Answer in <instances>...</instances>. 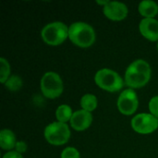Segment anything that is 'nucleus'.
I'll list each match as a JSON object with an SVG mask.
<instances>
[{"label":"nucleus","instance_id":"nucleus-1","mask_svg":"<svg viewBox=\"0 0 158 158\" xmlns=\"http://www.w3.org/2000/svg\"><path fill=\"white\" fill-rule=\"evenodd\" d=\"M151 78L150 65L143 59L133 61L126 69L125 83L131 89L143 87Z\"/></svg>","mask_w":158,"mask_h":158},{"label":"nucleus","instance_id":"nucleus-2","mask_svg":"<svg viewBox=\"0 0 158 158\" xmlns=\"http://www.w3.org/2000/svg\"><path fill=\"white\" fill-rule=\"evenodd\" d=\"M69 38L75 45L87 48L95 42V31L91 25L78 21L69 27Z\"/></svg>","mask_w":158,"mask_h":158},{"label":"nucleus","instance_id":"nucleus-3","mask_svg":"<svg viewBox=\"0 0 158 158\" xmlns=\"http://www.w3.org/2000/svg\"><path fill=\"white\" fill-rule=\"evenodd\" d=\"M41 36L46 44L56 46L64 43L69 37V27L61 21H55L43 28Z\"/></svg>","mask_w":158,"mask_h":158},{"label":"nucleus","instance_id":"nucleus-4","mask_svg":"<svg viewBox=\"0 0 158 158\" xmlns=\"http://www.w3.org/2000/svg\"><path fill=\"white\" fill-rule=\"evenodd\" d=\"M94 81L101 89L109 93L118 92L124 85L122 78L116 71L109 69L98 70L94 76Z\"/></svg>","mask_w":158,"mask_h":158},{"label":"nucleus","instance_id":"nucleus-5","mask_svg":"<svg viewBox=\"0 0 158 158\" xmlns=\"http://www.w3.org/2000/svg\"><path fill=\"white\" fill-rule=\"evenodd\" d=\"M44 138L52 145H63L70 138V131L66 123L53 122L44 129Z\"/></svg>","mask_w":158,"mask_h":158},{"label":"nucleus","instance_id":"nucleus-6","mask_svg":"<svg viewBox=\"0 0 158 158\" xmlns=\"http://www.w3.org/2000/svg\"><path fill=\"white\" fill-rule=\"evenodd\" d=\"M42 94L49 99H55L63 93V81L59 74L54 71L44 73L41 80Z\"/></svg>","mask_w":158,"mask_h":158},{"label":"nucleus","instance_id":"nucleus-7","mask_svg":"<svg viewBox=\"0 0 158 158\" xmlns=\"http://www.w3.org/2000/svg\"><path fill=\"white\" fill-rule=\"evenodd\" d=\"M131 128L137 133L150 134L158 128V118L152 114L142 113L136 115L131 119Z\"/></svg>","mask_w":158,"mask_h":158},{"label":"nucleus","instance_id":"nucleus-8","mask_svg":"<svg viewBox=\"0 0 158 158\" xmlns=\"http://www.w3.org/2000/svg\"><path fill=\"white\" fill-rule=\"evenodd\" d=\"M118 111L126 116H131L133 113L136 112L138 106H139V100L137 94L133 89H126L124 90L118 99Z\"/></svg>","mask_w":158,"mask_h":158},{"label":"nucleus","instance_id":"nucleus-9","mask_svg":"<svg viewBox=\"0 0 158 158\" xmlns=\"http://www.w3.org/2000/svg\"><path fill=\"white\" fill-rule=\"evenodd\" d=\"M103 12L107 19L114 21H119L128 16V7L124 3L109 1L105 6H103Z\"/></svg>","mask_w":158,"mask_h":158},{"label":"nucleus","instance_id":"nucleus-10","mask_svg":"<svg viewBox=\"0 0 158 158\" xmlns=\"http://www.w3.org/2000/svg\"><path fill=\"white\" fill-rule=\"evenodd\" d=\"M93 122V115L91 112L83 109L75 111L70 119V126L77 131H82L88 129Z\"/></svg>","mask_w":158,"mask_h":158},{"label":"nucleus","instance_id":"nucleus-11","mask_svg":"<svg viewBox=\"0 0 158 158\" xmlns=\"http://www.w3.org/2000/svg\"><path fill=\"white\" fill-rule=\"evenodd\" d=\"M141 34L151 42L158 41V20L156 19H143L139 25Z\"/></svg>","mask_w":158,"mask_h":158},{"label":"nucleus","instance_id":"nucleus-12","mask_svg":"<svg viewBox=\"0 0 158 158\" xmlns=\"http://www.w3.org/2000/svg\"><path fill=\"white\" fill-rule=\"evenodd\" d=\"M138 10L144 19H154L158 13V5L152 0H144L139 4Z\"/></svg>","mask_w":158,"mask_h":158},{"label":"nucleus","instance_id":"nucleus-13","mask_svg":"<svg viewBox=\"0 0 158 158\" xmlns=\"http://www.w3.org/2000/svg\"><path fill=\"white\" fill-rule=\"evenodd\" d=\"M17 143L15 133L7 129H4L0 131V146L3 150L9 151L15 148Z\"/></svg>","mask_w":158,"mask_h":158},{"label":"nucleus","instance_id":"nucleus-14","mask_svg":"<svg viewBox=\"0 0 158 158\" xmlns=\"http://www.w3.org/2000/svg\"><path fill=\"white\" fill-rule=\"evenodd\" d=\"M97 98L94 94H86L81 99V106L83 110L92 112L97 107Z\"/></svg>","mask_w":158,"mask_h":158},{"label":"nucleus","instance_id":"nucleus-15","mask_svg":"<svg viewBox=\"0 0 158 158\" xmlns=\"http://www.w3.org/2000/svg\"><path fill=\"white\" fill-rule=\"evenodd\" d=\"M72 115H73L72 109L68 105L59 106L56 108V119L58 120V122H61V123H66L69 120L70 121V119L72 118Z\"/></svg>","mask_w":158,"mask_h":158},{"label":"nucleus","instance_id":"nucleus-16","mask_svg":"<svg viewBox=\"0 0 158 158\" xmlns=\"http://www.w3.org/2000/svg\"><path fill=\"white\" fill-rule=\"evenodd\" d=\"M10 74V66L7 60L4 57L0 58V81L5 84V82L8 80Z\"/></svg>","mask_w":158,"mask_h":158},{"label":"nucleus","instance_id":"nucleus-17","mask_svg":"<svg viewBox=\"0 0 158 158\" xmlns=\"http://www.w3.org/2000/svg\"><path fill=\"white\" fill-rule=\"evenodd\" d=\"M5 86L9 91H18L22 86V81L19 76H11L8 80L5 82Z\"/></svg>","mask_w":158,"mask_h":158},{"label":"nucleus","instance_id":"nucleus-18","mask_svg":"<svg viewBox=\"0 0 158 158\" xmlns=\"http://www.w3.org/2000/svg\"><path fill=\"white\" fill-rule=\"evenodd\" d=\"M61 158H81L79 151L74 147H67L61 153Z\"/></svg>","mask_w":158,"mask_h":158},{"label":"nucleus","instance_id":"nucleus-19","mask_svg":"<svg viewBox=\"0 0 158 158\" xmlns=\"http://www.w3.org/2000/svg\"><path fill=\"white\" fill-rule=\"evenodd\" d=\"M149 110L153 116L158 118V95L154 96L149 102Z\"/></svg>","mask_w":158,"mask_h":158},{"label":"nucleus","instance_id":"nucleus-20","mask_svg":"<svg viewBox=\"0 0 158 158\" xmlns=\"http://www.w3.org/2000/svg\"><path fill=\"white\" fill-rule=\"evenodd\" d=\"M15 149H16V152H18L19 154H22L24 152H26L27 150V144L25 142L23 141H20V142H17L16 143V146H15Z\"/></svg>","mask_w":158,"mask_h":158},{"label":"nucleus","instance_id":"nucleus-21","mask_svg":"<svg viewBox=\"0 0 158 158\" xmlns=\"http://www.w3.org/2000/svg\"><path fill=\"white\" fill-rule=\"evenodd\" d=\"M3 158H23L22 156L20 154H19L18 152L16 151H10V152H7Z\"/></svg>","mask_w":158,"mask_h":158},{"label":"nucleus","instance_id":"nucleus-22","mask_svg":"<svg viewBox=\"0 0 158 158\" xmlns=\"http://www.w3.org/2000/svg\"><path fill=\"white\" fill-rule=\"evenodd\" d=\"M109 1H96L97 4H100V5H103V6H105Z\"/></svg>","mask_w":158,"mask_h":158},{"label":"nucleus","instance_id":"nucleus-23","mask_svg":"<svg viewBox=\"0 0 158 158\" xmlns=\"http://www.w3.org/2000/svg\"><path fill=\"white\" fill-rule=\"evenodd\" d=\"M157 49H158V44H157Z\"/></svg>","mask_w":158,"mask_h":158}]
</instances>
